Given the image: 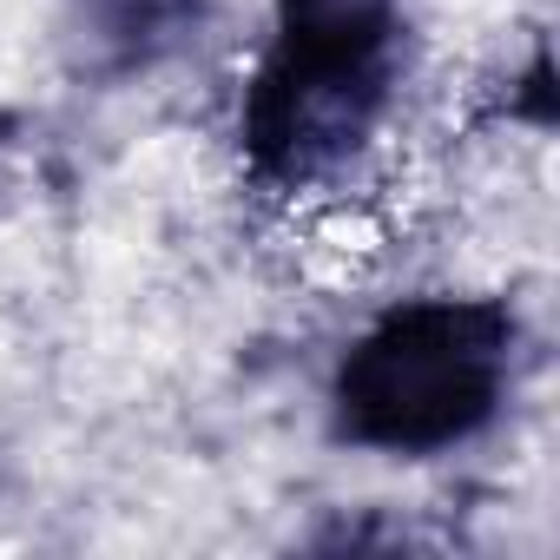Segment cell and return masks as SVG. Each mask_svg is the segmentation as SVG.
<instances>
[{
    "label": "cell",
    "mask_w": 560,
    "mask_h": 560,
    "mask_svg": "<svg viewBox=\"0 0 560 560\" xmlns=\"http://www.w3.org/2000/svg\"><path fill=\"white\" fill-rule=\"evenodd\" d=\"M396 21L402 0H277V47L237 119L264 185H317L370 139L396 73Z\"/></svg>",
    "instance_id": "6da1fadb"
},
{
    "label": "cell",
    "mask_w": 560,
    "mask_h": 560,
    "mask_svg": "<svg viewBox=\"0 0 560 560\" xmlns=\"http://www.w3.org/2000/svg\"><path fill=\"white\" fill-rule=\"evenodd\" d=\"M514 317L494 298H416L389 311L337 370V435L383 455L468 442L508 389Z\"/></svg>",
    "instance_id": "7a4b0ae2"
}]
</instances>
